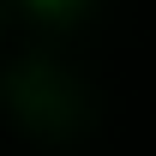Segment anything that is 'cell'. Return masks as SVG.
Here are the masks:
<instances>
[{
  "label": "cell",
  "mask_w": 156,
  "mask_h": 156,
  "mask_svg": "<svg viewBox=\"0 0 156 156\" xmlns=\"http://www.w3.org/2000/svg\"><path fill=\"white\" fill-rule=\"evenodd\" d=\"M30 6H42V12H60V6H72V0H30Z\"/></svg>",
  "instance_id": "6da1fadb"
}]
</instances>
